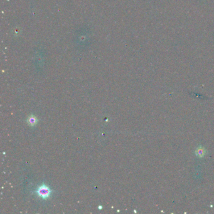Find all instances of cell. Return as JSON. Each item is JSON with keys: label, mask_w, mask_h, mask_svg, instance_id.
<instances>
[{"label": "cell", "mask_w": 214, "mask_h": 214, "mask_svg": "<svg viewBox=\"0 0 214 214\" xmlns=\"http://www.w3.org/2000/svg\"><path fill=\"white\" fill-rule=\"evenodd\" d=\"M36 193L40 197L42 198L43 199H47L49 198L51 195V190L47 185L43 184L37 188Z\"/></svg>", "instance_id": "cell-1"}, {"label": "cell", "mask_w": 214, "mask_h": 214, "mask_svg": "<svg viewBox=\"0 0 214 214\" xmlns=\"http://www.w3.org/2000/svg\"><path fill=\"white\" fill-rule=\"evenodd\" d=\"M27 122L31 126H33L35 125H36L38 122V119L37 118L34 116L33 115L30 116L28 119H27Z\"/></svg>", "instance_id": "cell-2"}, {"label": "cell", "mask_w": 214, "mask_h": 214, "mask_svg": "<svg viewBox=\"0 0 214 214\" xmlns=\"http://www.w3.org/2000/svg\"><path fill=\"white\" fill-rule=\"evenodd\" d=\"M195 154H196V155L198 156L199 157L202 158V157H204L205 155L206 150H205V149L204 147L200 146L197 150H196Z\"/></svg>", "instance_id": "cell-3"}, {"label": "cell", "mask_w": 214, "mask_h": 214, "mask_svg": "<svg viewBox=\"0 0 214 214\" xmlns=\"http://www.w3.org/2000/svg\"><path fill=\"white\" fill-rule=\"evenodd\" d=\"M99 208H101H101H102V207H101H101H100V206H99Z\"/></svg>", "instance_id": "cell-4"}]
</instances>
